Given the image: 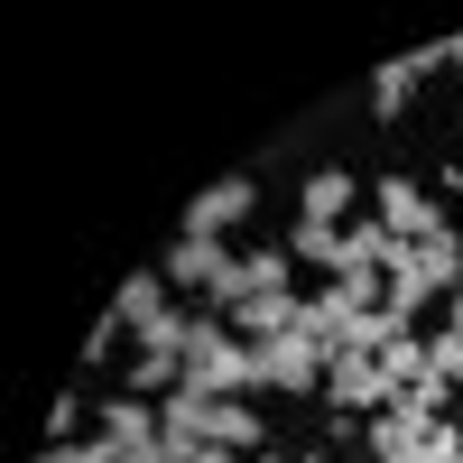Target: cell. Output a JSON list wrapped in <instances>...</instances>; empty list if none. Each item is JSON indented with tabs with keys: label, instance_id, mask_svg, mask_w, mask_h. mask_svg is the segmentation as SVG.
Here are the masks:
<instances>
[{
	"label": "cell",
	"instance_id": "cell-10",
	"mask_svg": "<svg viewBox=\"0 0 463 463\" xmlns=\"http://www.w3.org/2000/svg\"><path fill=\"white\" fill-rule=\"evenodd\" d=\"M297 306H306V297H250L241 316H232V334H241L250 353H260V343H279V334H297Z\"/></svg>",
	"mask_w": 463,
	"mask_h": 463
},
{
	"label": "cell",
	"instance_id": "cell-16",
	"mask_svg": "<svg viewBox=\"0 0 463 463\" xmlns=\"http://www.w3.org/2000/svg\"><path fill=\"white\" fill-rule=\"evenodd\" d=\"M37 463H121V445L111 436H74V445H47Z\"/></svg>",
	"mask_w": 463,
	"mask_h": 463
},
{
	"label": "cell",
	"instance_id": "cell-3",
	"mask_svg": "<svg viewBox=\"0 0 463 463\" xmlns=\"http://www.w3.org/2000/svg\"><path fill=\"white\" fill-rule=\"evenodd\" d=\"M325 399H334L343 417H380V408H390V371H380V353H334Z\"/></svg>",
	"mask_w": 463,
	"mask_h": 463
},
{
	"label": "cell",
	"instance_id": "cell-23",
	"mask_svg": "<svg viewBox=\"0 0 463 463\" xmlns=\"http://www.w3.org/2000/svg\"><path fill=\"white\" fill-rule=\"evenodd\" d=\"M250 463H279V454H250Z\"/></svg>",
	"mask_w": 463,
	"mask_h": 463
},
{
	"label": "cell",
	"instance_id": "cell-18",
	"mask_svg": "<svg viewBox=\"0 0 463 463\" xmlns=\"http://www.w3.org/2000/svg\"><path fill=\"white\" fill-rule=\"evenodd\" d=\"M427 353H436V371H445V380H454V390H463V334H454V325H445V334H436V343H427Z\"/></svg>",
	"mask_w": 463,
	"mask_h": 463
},
{
	"label": "cell",
	"instance_id": "cell-15",
	"mask_svg": "<svg viewBox=\"0 0 463 463\" xmlns=\"http://www.w3.org/2000/svg\"><path fill=\"white\" fill-rule=\"evenodd\" d=\"M408 102H417V65L399 56V65H380V74H371V111H380V121H399Z\"/></svg>",
	"mask_w": 463,
	"mask_h": 463
},
{
	"label": "cell",
	"instance_id": "cell-13",
	"mask_svg": "<svg viewBox=\"0 0 463 463\" xmlns=\"http://www.w3.org/2000/svg\"><path fill=\"white\" fill-rule=\"evenodd\" d=\"M380 371H390V399H408V390H417V380H427V371H436V353H427V343H417V334H399V343H390V353H380Z\"/></svg>",
	"mask_w": 463,
	"mask_h": 463
},
{
	"label": "cell",
	"instance_id": "cell-21",
	"mask_svg": "<svg viewBox=\"0 0 463 463\" xmlns=\"http://www.w3.org/2000/svg\"><path fill=\"white\" fill-rule=\"evenodd\" d=\"M445 306H454V334H463V288H454V297H445Z\"/></svg>",
	"mask_w": 463,
	"mask_h": 463
},
{
	"label": "cell",
	"instance_id": "cell-22",
	"mask_svg": "<svg viewBox=\"0 0 463 463\" xmlns=\"http://www.w3.org/2000/svg\"><path fill=\"white\" fill-rule=\"evenodd\" d=\"M445 56H454V65H463V37H445Z\"/></svg>",
	"mask_w": 463,
	"mask_h": 463
},
{
	"label": "cell",
	"instance_id": "cell-9",
	"mask_svg": "<svg viewBox=\"0 0 463 463\" xmlns=\"http://www.w3.org/2000/svg\"><path fill=\"white\" fill-rule=\"evenodd\" d=\"M353 195H362V185L343 176V167H316V176L297 185V204H306V222H334V232H343V213H353Z\"/></svg>",
	"mask_w": 463,
	"mask_h": 463
},
{
	"label": "cell",
	"instance_id": "cell-4",
	"mask_svg": "<svg viewBox=\"0 0 463 463\" xmlns=\"http://www.w3.org/2000/svg\"><path fill=\"white\" fill-rule=\"evenodd\" d=\"M260 213V176H222V185H204L195 195V213H185V232H204V241H222L232 222H250Z\"/></svg>",
	"mask_w": 463,
	"mask_h": 463
},
{
	"label": "cell",
	"instance_id": "cell-1",
	"mask_svg": "<svg viewBox=\"0 0 463 463\" xmlns=\"http://www.w3.org/2000/svg\"><path fill=\"white\" fill-rule=\"evenodd\" d=\"M185 390L241 399V390H260V353H250V343L232 334L222 316H195V343H185Z\"/></svg>",
	"mask_w": 463,
	"mask_h": 463
},
{
	"label": "cell",
	"instance_id": "cell-8",
	"mask_svg": "<svg viewBox=\"0 0 463 463\" xmlns=\"http://www.w3.org/2000/svg\"><path fill=\"white\" fill-rule=\"evenodd\" d=\"M427 427H445V417H417L408 399H390V408L371 417V454H380V463H417V445H427Z\"/></svg>",
	"mask_w": 463,
	"mask_h": 463
},
{
	"label": "cell",
	"instance_id": "cell-19",
	"mask_svg": "<svg viewBox=\"0 0 463 463\" xmlns=\"http://www.w3.org/2000/svg\"><path fill=\"white\" fill-rule=\"evenodd\" d=\"M417 463H463V436H454V427H427V445H417Z\"/></svg>",
	"mask_w": 463,
	"mask_h": 463
},
{
	"label": "cell",
	"instance_id": "cell-11",
	"mask_svg": "<svg viewBox=\"0 0 463 463\" xmlns=\"http://www.w3.org/2000/svg\"><path fill=\"white\" fill-rule=\"evenodd\" d=\"M408 250H417V269L436 279V297H454V288H463V232H454V222H436L427 241H408Z\"/></svg>",
	"mask_w": 463,
	"mask_h": 463
},
{
	"label": "cell",
	"instance_id": "cell-20",
	"mask_svg": "<svg viewBox=\"0 0 463 463\" xmlns=\"http://www.w3.org/2000/svg\"><path fill=\"white\" fill-rule=\"evenodd\" d=\"M195 463H250V454H222V445H204V454H195Z\"/></svg>",
	"mask_w": 463,
	"mask_h": 463
},
{
	"label": "cell",
	"instance_id": "cell-24",
	"mask_svg": "<svg viewBox=\"0 0 463 463\" xmlns=\"http://www.w3.org/2000/svg\"><path fill=\"white\" fill-rule=\"evenodd\" d=\"M316 463H325V454H316Z\"/></svg>",
	"mask_w": 463,
	"mask_h": 463
},
{
	"label": "cell",
	"instance_id": "cell-12",
	"mask_svg": "<svg viewBox=\"0 0 463 463\" xmlns=\"http://www.w3.org/2000/svg\"><path fill=\"white\" fill-rule=\"evenodd\" d=\"M204 445H222V454H269V445H260V417H250L241 399H213V417H204Z\"/></svg>",
	"mask_w": 463,
	"mask_h": 463
},
{
	"label": "cell",
	"instance_id": "cell-5",
	"mask_svg": "<svg viewBox=\"0 0 463 463\" xmlns=\"http://www.w3.org/2000/svg\"><path fill=\"white\" fill-rule=\"evenodd\" d=\"M371 204H380V222H390V241H427V232L445 222L436 195H427V185H408V176H380V195H371Z\"/></svg>",
	"mask_w": 463,
	"mask_h": 463
},
{
	"label": "cell",
	"instance_id": "cell-17",
	"mask_svg": "<svg viewBox=\"0 0 463 463\" xmlns=\"http://www.w3.org/2000/svg\"><path fill=\"white\" fill-rule=\"evenodd\" d=\"M445 399H454V380H445V371H427V380L408 390V408H417V417H445Z\"/></svg>",
	"mask_w": 463,
	"mask_h": 463
},
{
	"label": "cell",
	"instance_id": "cell-7",
	"mask_svg": "<svg viewBox=\"0 0 463 463\" xmlns=\"http://www.w3.org/2000/svg\"><path fill=\"white\" fill-rule=\"evenodd\" d=\"M232 260H241V250H222V241H204V232H176L158 269H167V288H213V279H222Z\"/></svg>",
	"mask_w": 463,
	"mask_h": 463
},
{
	"label": "cell",
	"instance_id": "cell-6",
	"mask_svg": "<svg viewBox=\"0 0 463 463\" xmlns=\"http://www.w3.org/2000/svg\"><path fill=\"white\" fill-rule=\"evenodd\" d=\"M158 316H176L167 269H130V279H121V297H111V325H121V334H148Z\"/></svg>",
	"mask_w": 463,
	"mask_h": 463
},
{
	"label": "cell",
	"instance_id": "cell-2",
	"mask_svg": "<svg viewBox=\"0 0 463 463\" xmlns=\"http://www.w3.org/2000/svg\"><path fill=\"white\" fill-rule=\"evenodd\" d=\"M325 371H334V353H325V343H306V334L260 343V390H279V399H316Z\"/></svg>",
	"mask_w": 463,
	"mask_h": 463
},
{
	"label": "cell",
	"instance_id": "cell-14",
	"mask_svg": "<svg viewBox=\"0 0 463 463\" xmlns=\"http://www.w3.org/2000/svg\"><path fill=\"white\" fill-rule=\"evenodd\" d=\"M102 436H111V445H148V436H158V408H139V399H102Z\"/></svg>",
	"mask_w": 463,
	"mask_h": 463
}]
</instances>
